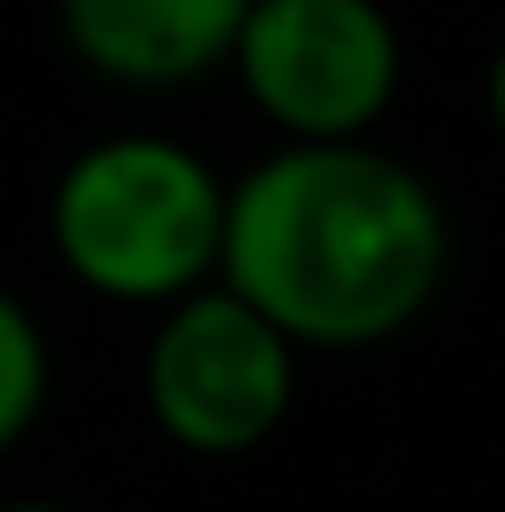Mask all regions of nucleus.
I'll list each match as a JSON object with an SVG mask.
<instances>
[{"label": "nucleus", "mask_w": 505, "mask_h": 512, "mask_svg": "<svg viewBox=\"0 0 505 512\" xmlns=\"http://www.w3.org/2000/svg\"><path fill=\"white\" fill-rule=\"evenodd\" d=\"M454 268L446 201L379 141H275L231 179L223 290L298 349H372L431 312Z\"/></svg>", "instance_id": "obj_1"}, {"label": "nucleus", "mask_w": 505, "mask_h": 512, "mask_svg": "<svg viewBox=\"0 0 505 512\" xmlns=\"http://www.w3.org/2000/svg\"><path fill=\"white\" fill-rule=\"evenodd\" d=\"M231 179L164 127L97 134L52 171L45 245L75 290L119 312H164L223 275Z\"/></svg>", "instance_id": "obj_2"}, {"label": "nucleus", "mask_w": 505, "mask_h": 512, "mask_svg": "<svg viewBox=\"0 0 505 512\" xmlns=\"http://www.w3.org/2000/svg\"><path fill=\"white\" fill-rule=\"evenodd\" d=\"M149 320L156 327L142 342V409L179 453L238 461L290 423L305 349L238 290L208 282Z\"/></svg>", "instance_id": "obj_3"}, {"label": "nucleus", "mask_w": 505, "mask_h": 512, "mask_svg": "<svg viewBox=\"0 0 505 512\" xmlns=\"http://www.w3.org/2000/svg\"><path fill=\"white\" fill-rule=\"evenodd\" d=\"M402 67L387 0H253L231 52L238 97L283 141H372L402 97Z\"/></svg>", "instance_id": "obj_4"}, {"label": "nucleus", "mask_w": 505, "mask_h": 512, "mask_svg": "<svg viewBox=\"0 0 505 512\" xmlns=\"http://www.w3.org/2000/svg\"><path fill=\"white\" fill-rule=\"evenodd\" d=\"M253 0H52L60 45L82 75L134 97H171L231 75Z\"/></svg>", "instance_id": "obj_5"}, {"label": "nucleus", "mask_w": 505, "mask_h": 512, "mask_svg": "<svg viewBox=\"0 0 505 512\" xmlns=\"http://www.w3.org/2000/svg\"><path fill=\"white\" fill-rule=\"evenodd\" d=\"M52 401V342L45 320L30 312L23 290L0 282V453H15L30 431H38Z\"/></svg>", "instance_id": "obj_6"}, {"label": "nucleus", "mask_w": 505, "mask_h": 512, "mask_svg": "<svg viewBox=\"0 0 505 512\" xmlns=\"http://www.w3.org/2000/svg\"><path fill=\"white\" fill-rule=\"evenodd\" d=\"M483 112H491V127L505 141V45L491 52V75H483Z\"/></svg>", "instance_id": "obj_7"}, {"label": "nucleus", "mask_w": 505, "mask_h": 512, "mask_svg": "<svg viewBox=\"0 0 505 512\" xmlns=\"http://www.w3.org/2000/svg\"><path fill=\"white\" fill-rule=\"evenodd\" d=\"M0 512H75V505H52V498H15V505H0Z\"/></svg>", "instance_id": "obj_8"}]
</instances>
